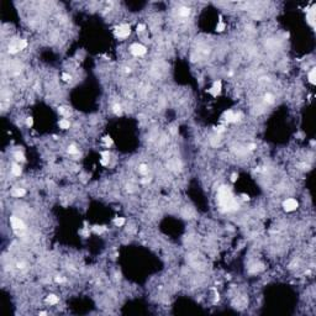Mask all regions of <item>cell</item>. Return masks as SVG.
I'll use <instances>...</instances> for the list:
<instances>
[{"mask_svg": "<svg viewBox=\"0 0 316 316\" xmlns=\"http://www.w3.org/2000/svg\"><path fill=\"white\" fill-rule=\"evenodd\" d=\"M217 201H219V204L221 205V208H224L225 210H227V211H232V210L238 209V204L235 201L232 193L226 187H222L220 190H219Z\"/></svg>", "mask_w": 316, "mask_h": 316, "instance_id": "1", "label": "cell"}, {"mask_svg": "<svg viewBox=\"0 0 316 316\" xmlns=\"http://www.w3.org/2000/svg\"><path fill=\"white\" fill-rule=\"evenodd\" d=\"M130 33H131V29H130V25L127 24H122L115 29V36L119 39H126L130 36Z\"/></svg>", "mask_w": 316, "mask_h": 316, "instance_id": "2", "label": "cell"}, {"mask_svg": "<svg viewBox=\"0 0 316 316\" xmlns=\"http://www.w3.org/2000/svg\"><path fill=\"white\" fill-rule=\"evenodd\" d=\"M130 52L136 56V57H141V56H143L146 54V52H147V49L144 47L143 45H141V43H134V45H131V47H130Z\"/></svg>", "mask_w": 316, "mask_h": 316, "instance_id": "3", "label": "cell"}, {"mask_svg": "<svg viewBox=\"0 0 316 316\" xmlns=\"http://www.w3.org/2000/svg\"><path fill=\"white\" fill-rule=\"evenodd\" d=\"M298 205H299L298 201L295 199H293V198H289L287 200H284V202H283V208H284V210L287 211V212L296 210Z\"/></svg>", "mask_w": 316, "mask_h": 316, "instance_id": "4", "label": "cell"}, {"mask_svg": "<svg viewBox=\"0 0 316 316\" xmlns=\"http://www.w3.org/2000/svg\"><path fill=\"white\" fill-rule=\"evenodd\" d=\"M10 222H11V226H12L14 230H24L25 229L24 221L20 220L19 217H16V216H11L10 217Z\"/></svg>", "mask_w": 316, "mask_h": 316, "instance_id": "5", "label": "cell"}, {"mask_svg": "<svg viewBox=\"0 0 316 316\" xmlns=\"http://www.w3.org/2000/svg\"><path fill=\"white\" fill-rule=\"evenodd\" d=\"M315 9L316 6L312 5L310 10H306V20L312 27H315Z\"/></svg>", "mask_w": 316, "mask_h": 316, "instance_id": "6", "label": "cell"}, {"mask_svg": "<svg viewBox=\"0 0 316 316\" xmlns=\"http://www.w3.org/2000/svg\"><path fill=\"white\" fill-rule=\"evenodd\" d=\"M224 116H225V120H226L227 122H236L237 120H239L241 114H235V113H232V111H226Z\"/></svg>", "mask_w": 316, "mask_h": 316, "instance_id": "7", "label": "cell"}, {"mask_svg": "<svg viewBox=\"0 0 316 316\" xmlns=\"http://www.w3.org/2000/svg\"><path fill=\"white\" fill-rule=\"evenodd\" d=\"M221 88H222V83H221V80H216V82L214 83L212 88L208 90V93H210V94H212L214 96H216L217 94H220Z\"/></svg>", "mask_w": 316, "mask_h": 316, "instance_id": "8", "label": "cell"}, {"mask_svg": "<svg viewBox=\"0 0 316 316\" xmlns=\"http://www.w3.org/2000/svg\"><path fill=\"white\" fill-rule=\"evenodd\" d=\"M25 194H26V190L22 189V188H15V189L11 190V195H12V196H16V198H21V196H24Z\"/></svg>", "mask_w": 316, "mask_h": 316, "instance_id": "9", "label": "cell"}, {"mask_svg": "<svg viewBox=\"0 0 316 316\" xmlns=\"http://www.w3.org/2000/svg\"><path fill=\"white\" fill-rule=\"evenodd\" d=\"M59 127L62 128V130H67V128H69L70 127V122L68 121L67 119H62L61 121H59Z\"/></svg>", "mask_w": 316, "mask_h": 316, "instance_id": "10", "label": "cell"}, {"mask_svg": "<svg viewBox=\"0 0 316 316\" xmlns=\"http://www.w3.org/2000/svg\"><path fill=\"white\" fill-rule=\"evenodd\" d=\"M46 301H47L48 304H51V305H53V304H57L58 303V296H56L54 294H51V295H48L46 298Z\"/></svg>", "mask_w": 316, "mask_h": 316, "instance_id": "11", "label": "cell"}, {"mask_svg": "<svg viewBox=\"0 0 316 316\" xmlns=\"http://www.w3.org/2000/svg\"><path fill=\"white\" fill-rule=\"evenodd\" d=\"M316 69L315 68H312L311 70H310V73H309V82L311 83V84H315L316 83Z\"/></svg>", "mask_w": 316, "mask_h": 316, "instance_id": "12", "label": "cell"}, {"mask_svg": "<svg viewBox=\"0 0 316 316\" xmlns=\"http://www.w3.org/2000/svg\"><path fill=\"white\" fill-rule=\"evenodd\" d=\"M179 15L183 16V17H188L190 15V10L188 9V8H180L179 9Z\"/></svg>", "mask_w": 316, "mask_h": 316, "instance_id": "13", "label": "cell"}, {"mask_svg": "<svg viewBox=\"0 0 316 316\" xmlns=\"http://www.w3.org/2000/svg\"><path fill=\"white\" fill-rule=\"evenodd\" d=\"M11 172H12V174H14V175L19 177L20 174H21V168H20V165H17V164H12Z\"/></svg>", "mask_w": 316, "mask_h": 316, "instance_id": "14", "label": "cell"}, {"mask_svg": "<svg viewBox=\"0 0 316 316\" xmlns=\"http://www.w3.org/2000/svg\"><path fill=\"white\" fill-rule=\"evenodd\" d=\"M225 27H226V25L222 22V20H221V17H220V21H219V25L216 26V31L217 32H222L224 30H225Z\"/></svg>", "mask_w": 316, "mask_h": 316, "instance_id": "15", "label": "cell"}, {"mask_svg": "<svg viewBox=\"0 0 316 316\" xmlns=\"http://www.w3.org/2000/svg\"><path fill=\"white\" fill-rule=\"evenodd\" d=\"M19 52V46H15V45H11L9 46V53L11 54H15V53H17Z\"/></svg>", "mask_w": 316, "mask_h": 316, "instance_id": "16", "label": "cell"}, {"mask_svg": "<svg viewBox=\"0 0 316 316\" xmlns=\"http://www.w3.org/2000/svg\"><path fill=\"white\" fill-rule=\"evenodd\" d=\"M114 224H115L116 226H122L125 224V219L124 217H116L115 220H114Z\"/></svg>", "mask_w": 316, "mask_h": 316, "instance_id": "17", "label": "cell"}, {"mask_svg": "<svg viewBox=\"0 0 316 316\" xmlns=\"http://www.w3.org/2000/svg\"><path fill=\"white\" fill-rule=\"evenodd\" d=\"M105 230H106L105 226H94V227H93V231H94L95 233H101L103 231H105Z\"/></svg>", "mask_w": 316, "mask_h": 316, "instance_id": "18", "label": "cell"}, {"mask_svg": "<svg viewBox=\"0 0 316 316\" xmlns=\"http://www.w3.org/2000/svg\"><path fill=\"white\" fill-rule=\"evenodd\" d=\"M68 153H70V154H77V153H78L77 147H76L74 144H70V146L68 147Z\"/></svg>", "mask_w": 316, "mask_h": 316, "instance_id": "19", "label": "cell"}, {"mask_svg": "<svg viewBox=\"0 0 316 316\" xmlns=\"http://www.w3.org/2000/svg\"><path fill=\"white\" fill-rule=\"evenodd\" d=\"M103 140H104V142H105V144L107 146V147H110V146L113 144V138H111L110 136H105Z\"/></svg>", "mask_w": 316, "mask_h": 316, "instance_id": "20", "label": "cell"}, {"mask_svg": "<svg viewBox=\"0 0 316 316\" xmlns=\"http://www.w3.org/2000/svg\"><path fill=\"white\" fill-rule=\"evenodd\" d=\"M264 99H266V101H267V103H269V104H272V103L274 101V96L272 95V94H269V93H267V94H266Z\"/></svg>", "mask_w": 316, "mask_h": 316, "instance_id": "21", "label": "cell"}, {"mask_svg": "<svg viewBox=\"0 0 316 316\" xmlns=\"http://www.w3.org/2000/svg\"><path fill=\"white\" fill-rule=\"evenodd\" d=\"M138 171H140V173H142V174H146V173H148V167L146 164H141Z\"/></svg>", "mask_w": 316, "mask_h": 316, "instance_id": "22", "label": "cell"}, {"mask_svg": "<svg viewBox=\"0 0 316 316\" xmlns=\"http://www.w3.org/2000/svg\"><path fill=\"white\" fill-rule=\"evenodd\" d=\"M26 46H27V42H26L25 40H20V42H19V49L20 51L24 49V48H26Z\"/></svg>", "mask_w": 316, "mask_h": 316, "instance_id": "23", "label": "cell"}, {"mask_svg": "<svg viewBox=\"0 0 316 316\" xmlns=\"http://www.w3.org/2000/svg\"><path fill=\"white\" fill-rule=\"evenodd\" d=\"M113 109H114V113H115L116 115H121V106H120V105L115 104Z\"/></svg>", "mask_w": 316, "mask_h": 316, "instance_id": "24", "label": "cell"}, {"mask_svg": "<svg viewBox=\"0 0 316 316\" xmlns=\"http://www.w3.org/2000/svg\"><path fill=\"white\" fill-rule=\"evenodd\" d=\"M144 30H146V26H144L143 24H138L137 25V32H143Z\"/></svg>", "mask_w": 316, "mask_h": 316, "instance_id": "25", "label": "cell"}, {"mask_svg": "<svg viewBox=\"0 0 316 316\" xmlns=\"http://www.w3.org/2000/svg\"><path fill=\"white\" fill-rule=\"evenodd\" d=\"M62 79H63L64 82H69V80L72 79V77H70L69 74H67V73H63V74H62Z\"/></svg>", "mask_w": 316, "mask_h": 316, "instance_id": "26", "label": "cell"}, {"mask_svg": "<svg viewBox=\"0 0 316 316\" xmlns=\"http://www.w3.org/2000/svg\"><path fill=\"white\" fill-rule=\"evenodd\" d=\"M15 157H16V159H19V161H25V157H24V154L22 153H15Z\"/></svg>", "mask_w": 316, "mask_h": 316, "instance_id": "27", "label": "cell"}, {"mask_svg": "<svg viewBox=\"0 0 316 316\" xmlns=\"http://www.w3.org/2000/svg\"><path fill=\"white\" fill-rule=\"evenodd\" d=\"M26 125H27L29 127H31V126L33 125V119H32V117H27V119H26Z\"/></svg>", "mask_w": 316, "mask_h": 316, "instance_id": "28", "label": "cell"}, {"mask_svg": "<svg viewBox=\"0 0 316 316\" xmlns=\"http://www.w3.org/2000/svg\"><path fill=\"white\" fill-rule=\"evenodd\" d=\"M100 163H101L103 165H107V164H109V158H103V159L100 161Z\"/></svg>", "mask_w": 316, "mask_h": 316, "instance_id": "29", "label": "cell"}, {"mask_svg": "<svg viewBox=\"0 0 316 316\" xmlns=\"http://www.w3.org/2000/svg\"><path fill=\"white\" fill-rule=\"evenodd\" d=\"M80 233H82V235H84L85 237H88V236H89V230H88V229H84L83 231H80Z\"/></svg>", "mask_w": 316, "mask_h": 316, "instance_id": "30", "label": "cell"}, {"mask_svg": "<svg viewBox=\"0 0 316 316\" xmlns=\"http://www.w3.org/2000/svg\"><path fill=\"white\" fill-rule=\"evenodd\" d=\"M236 179H237V175H236V174H232V177H231V180H232V182H236Z\"/></svg>", "mask_w": 316, "mask_h": 316, "instance_id": "31", "label": "cell"}, {"mask_svg": "<svg viewBox=\"0 0 316 316\" xmlns=\"http://www.w3.org/2000/svg\"><path fill=\"white\" fill-rule=\"evenodd\" d=\"M54 280H56L57 283H61V282H63V279H62V278H59V277H57L56 279H54Z\"/></svg>", "mask_w": 316, "mask_h": 316, "instance_id": "32", "label": "cell"}, {"mask_svg": "<svg viewBox=\"0 0 316 316\" xmlns=\"http://www.w3.org/2000/svg\"><path fill=\"white\" fill-rule=\"evenodd\" d=\"M248 148H249V150H254V148H256V146L252 143V144H249V146H248Z\"/></svg>", "mask_w": 316, "mask_h": 316, "instance_id": "33", "label": "cell"}, {"mask_svg": "<svg viewBox=\"0 0 316 316\" xmlns=\"http://www.w3.org/2000/svg\"><path fill=\"white\" fill-rule=\"evenodd\" d=\"M216 130H217L219 132H222V131H224V127H222V126H220V127H217Z\"/></svg>", "mask_w": 316, "mask_h": 316, "instance_id": "34", "label": "cell"}, {"mask_svg": "<svg viewBox=\"0 0 316 316\" xmlns=\"http://www.w3.org/2000/svg\"><path fill=\"white\" fill-rule=\"evenodd\" d=\"M242 198H243L245 200H248V195H245V194H243V195H242Z\"/></svg>", "mask_w": 316, "mask_h": 316, "instance_id": "35", "label": "cell"}]
</instances>
